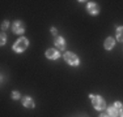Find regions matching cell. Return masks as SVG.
<instances>
[{
  "instance_id": "cell-13",
  "label": "cell",
  "mask_w": 123,
  "mask_h": 117,
  "mask_svg": "<svg viewBox=\"0 0 123 117\" xmlns=\"http://www.w3.org/2000/svg\"><path fill=\"white\" fill-rule=\"evenodd\" d=\"M5 42H7V35H5L4 33H1V39H0V44L4 46Z\"/></svg>"
},
{
  "instance_id": "cell-12",
  "label": "cell",
  "mask_w": 123,
  "mask_h": 117,
  "mask_svg": "<svg viewBox=\"0 0 123 117\" xmlns=\"http://www.w3.org/2000/svg\"><path fill=\"white\" fill-rule=\"evenodd\" d=\"M20 96H21V95H20L18 91H13V92H12V99H13V100H18Z\"/></svg>"
},
{
  "instance_id": "cell-17",
  "label": "cell",
  "mask_w": 123,
  "mask_h": 117,
  "mask_svg": "<svg viewBox=\"0 0 123 117\" xmlns=\"http://www.w3.org/2000/svg\"><path fill=\"white\" fill-rule=\"evenodd\" d=\"M119 116H121V117H123V105H122L121 111H119Z\"/></svg>"
},
{
  "instance_id": "cell-2",
  "label": "cell",
  "mask_w": 123,
  "mask_h": 117,
  "mask_svg": "<svg viewBox=\"0 0 123 117\" xmlns=\"http://www.w3.org/2000/svg\"><path fill=\"white\" fill-rule=\"evenodd\" d=\"M28 46H29V40L26 39L25 37H21V38H18V39L14 42V44H13V51L14 52H17V53H21V52H24L26 48H28Z\"/></svg>"
},
{
  "instance_id": "cell-9",
  "label": "cell",
  "mask_w": 123,
  "mask_h": 117,
  "mask_svg": "<svg viewBox=\"0 0 123 117\" xmlns=\"http://www.w3.org/2000/svg\"><path fill=\"white\" fill-rule=\"evenodd\" d=\"M22 104H24L25 108H34V100L30 96H25V98L22 99Z\"/></svg>"
},
{
  "instance_id": "cell-3",
  "label": "cell",
  "mask_w": 123,
  "mask_h": 117,
  "mask_svg": "<svg viewBox=\"0 0 123 117\" xmlns=\"http://www.w3.org/2000/svg\"><path fill=\"white\" fill-rule=\"evenodd\" d=\"M122 103L121 101H115L114 104H111L109 108H107V115L110 117H118L119 116V111L122 108Z\"/></svg>"
},
{
  "instance_id": "cell-8",
  "label": "cell",
  "mask_w": 123,
  "mask_h": 117,
  "mask_svg": "<svg viewBox=\"0 0 123 117\" xmlns=\"http://www.w3.org/2000/svg\"><path fill=\"white\" fill-rule=\"evenodd\" d=\"M54 44L56 46V48H59L60 51H63L64 48H66V40H64L63 37H59V35H56L54 39Z\"/></svg>"
},
{
  "instance_id": "cell-16",
  "label": "cell",
  "mask_w": 123,
  "mask_h": 117,
  "mask_svg": "<svg viewBox=\"0 0 123 117\" xmlns=\"http://www.w3.org/2000/svg\"><path fill=\"white\" fill-rule=\"evenodd\" d=\"M99 117H110V116L107 115V113H101V115H99Z\"/></svg>"
},
{
  "instance_id": "cell-6",
  "label": "cell",
  "mask_w": 123,
  "mask_h": 117,
  "mask_svg": "<svg viewBox=\"0 0 123 117\" xmlns=\"http://www.w3.org/2000/svg\"><path fill=\"white\" fill-rule=\"evenodd\" d=\"M12 30H13L14 34H22L25 31V26L21 21H16L12 25Z\"/></svg>"
},
{
  "instance_id": "cell-11",
  "label": "cell",
  "mask_w": 123,
  "mask_h": 117,
  "mask_svg": "<svg viewBox=\"0 0 123 117\" xmlns=\"http://www.w3.org/2000/svg\"><path fill=\"white\" fill-rule=\"evenodd\" d=\"M117 39L119 42H123V26H118L117 27Z\"/></svg>"
},
{
  "instance_id": "cell-15",
  "label": "cell",
  "mask_w": 123,
  "mask_h": 117,
  "mask_svg": "<svg viewBox=\"0 0 123 117\" xmlns=\"http://www.w3.org/2000/svg\"><path fill=\"white\" fill-rule=\"evenodd\" d=\"M51 33L54 34L55 37H56V33H58V30H56V29H55V27H51Z\"/></svg>"
},
{
  "instance_id": "cell-14",
  "label": "cell",
  "mask_w": 123,
  "mask_h": 117,
  "mask_svg": "<svg viewBox=\"0 0 123 117\" xmlns=\"http://www.w3.org/2000/svg\"><path fill=\"white\" fill-rule=\"evenodd\" d=\"M8 27H9V22L4 21V22H3V25H1V29H3V30H5V29H8Z\"/></svg>"
},
{
  "instance_id": "cell-4",
  "label": "cell",
  "mask_w": 123,
  "mask_h": 117,
  "mask_svg": "<svg viewBox=\"0 0 123 117\" xmlns=\"http://www.w3.org/2000/svg\"><path fill=\"white\" fill-rule=\"evenodd\" d=\"M64 60H66V63L68 64V65H72V66H77L79 65V57L76 56L74 52H66L64 53Z\"/></svg>"
},
{
  "instance_id": "cell-5",
  "label": "cell",
  "mask_w": 123,
  "mask_h": 117,
  "mask_svg": "<svg viewBox=\"0 0 123 117\" xmlns=\"http://www.w3.org/2000/svg\"><path fill=\"white\" fill-rule=\"evenodd\" d=\"M86 11L89 12V14H92V16H97L98 12H99V7L96 3L90 1V3H88V5H86Z\"/></svg>"
},
{
  "instance_id": "cell-7",
  "label": "cell",
  "mask_w": 123,
  "mask_h": 117,
  "mask_svg": "<svg viewBox=\"0 0 123 117\" xmlns=\"http://www.w3.org/2000/svg\"><path fill=\"white\" fill-rule=\"evenodd\" d=\"M46 57L50 58V60H56V58L60 57V53L59 51H56L55 48H49L46 51Z\"/></svg>"
},
{
  "instance_id": "cell-1",
  "label": "cell",
  "mask_w": 123,
  "mask_h": 117,
  "mask_svg": "<svg viewBox=\"0 0 123 117\" xmlns=\"http://www.w3.org/2000/svg\"><path fill=\"white\" fill-rule=\"evenodd\" d=\"M89 98H90V100H92L93 107H94L97 111H104L105 108H106V101H105V99L102 98V96H99V95H92V94H90Z\"/></svg>"
},
{
  "instance_id": "cell-10",
  "label": "cell",
  "mask_w": 123,
  "mask_h": 117,
  "mask_svg": "<svg viewBox=\"0 0 123 117\" xmlns=\"http://www.w3.org/2000/svg\"><path fill=\"white\" fill-rule=\"evenodd\" d=\"M104 46H105V48H106V49H113L114 46H115V40H114L111 37L110 38H106V39H105Z\"/></svg>"
}]
</instances>
